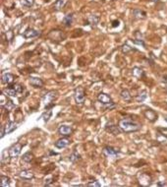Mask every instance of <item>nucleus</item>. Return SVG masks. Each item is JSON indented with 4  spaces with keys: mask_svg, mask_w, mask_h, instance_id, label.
<instances>
[{
    "mask_svg": "<svg viewBox=\"0 0 167 187\" xmlns=\"http://www.w3.org/2000/svg\"><path fill=\"white\" fill-rule=\"evenodd\" d=\"M118 126L122 130V132L130 133V132H136L139 131L141 128V125L136 121L129 119V118H123L119 121Z\"/></svg>",
    "mask_w": 167,
    "mask_h": 187,
    "instance_id": "f257e3e1",
    "label": "nucleus"
},
{
    "mask_svg": "<svg viewBox=\"0 0 167 187\" xmlns=\"http://www.w3.org/2000/svg\"><path fill=\"white\" fill-rule=\"evenodd\" d=\"M74 97H75V101L77 104H84L85 101H86V96H85V92H84V89L83 88H77V89L75 90V93H74Z\"/></svg>",
    "mask_w": 167,
    "mask_h": 187,
    "instance_id": "f03ea898",
    "label": "nucleus"
},
{
    "mask_svg": "<svg viewBox=\"0 0 167 187\" xmlns=\"http://www.w3.org/2000/svg\"><path fill=\"white\" fill-rule=\"evenodd\" d=\"M138 180L141 186H149L151 184V176L145 172H141L138 175Z\"/></svg>",
    "mask_w": 167,
    "mask_h": 187,
    "instance_id": "7ed1b4c3",
    "label": "nucleus"
},
{
    "mask_svg": "<svg viewBox=\"0 0 167 187\" xmlns=\"http://www.w3.org/2000/svg\"><path fill=\"white\" fill-rule=\"evenodd\" d=\"M56 97H57V92H55V91H51V92H48V93L46 94V95L44 96L43 103H45V108H48L49 104L53 106L52 101H54V98Z\"/></svg>",
    "mask_w": 167,
    "mask_h": 187,
    "instance_id": "20e7f679",
    "label": "nucleus"
},
{
    "mask_svg": "<svg viewBox=\"0 0 167 187\" xmlns=\"http://www.w3.org/2000/svg\"><path fill=\"white\" fill-rule=\"evenodd\" d=\"M22 148H23L22 144H20V143L14 144V145L11 146L9 148V150H8V152H9V156L11 158L18 157V156L20 155V153H21V151H22Z\"/></svg>",
    "mask_w": 167,
    "mask_h": 187,
    "instance_id": "39448f33",
    "label": "nucleus"
},
{
    "mask_svg": "<svg viewBox=\"0 0 167 187\" xmlns=\"http://www.w3.org/2000/svg\"><path fill=\"white\" fill-rule=\"evenodd\" d=\"M24 38L26 39H31V38H36V36H41V32L36 31L35 29H32V28H28V29L25 31L24 34H23Z\"/></svg>",
    "mask_w": 167,
    "mask_h": 187,
    "instance_id": "423d86ee",
    "label": "nucleus"
},
{
    "mask_svg": "<svg viewBox=\"0 0 167 187\" xmlns=\"http://www.w3.org/2000/svg\"><path fill=\"white\" fill-rule=\"evenodd\" d=\"M144 115H145V117L148 120L151 121V122H154V121L157 119V114L152 109H146L145 111H144Z\"/></svg>",
    "mask_w": 167,
    "mask_h": 187,
    "instance_id": "0eeeda50",
    "label": "nucleus"
},
{
    "mask_svg": "<svg viewBox=\"0 0 167 187\" xmlns=\"http://www.w3.org/2000/svg\"><path fill=\"white\" fill-rule=\"evenodd\" d=\"M72 132H73L72 128L69 126H67V125H62V126L59 127V129H58V133L61 136H64V137L70 136L71 134H72Z\"/></svg>",
    "mask_w": 167,
    "mask_h": 187,
    "instance_id": "6e6552de",
    "label": "nucleus"
},
{
    "mask_svg": "<svg viewBox=\"0 0 167 187\" xmlns=\"http://www.w3.org/2000/svg\"><path fill=\"white\" fill-rule=\"evenodd\" d=\"M97 101H99V103H103V104L109 103H111V101H112L111 98H110V96L107 95V94H105V93H100V94H98V96H97Z\"/></svg>",
    "mask_w": 167,
    "mask_h": 187,
    "instance_id": "1a4fd4ad",
    "label": "nucleus"
},
{
    "mask_svg": "<svg viewBox=\"0 0 167 187\" xmlns=\"http://www.w3.org/2000/svg\"><path fill=\"white\" fill-rule=\"evenodd\" d=\"M70 144V140L68 138H61L57 140L54 144V146L58 149H63Z\"/></svg>",
    "mask_w": 167,
    "mask_h": 187,
    "instance_id": "9d476101",
    "label": "nucleus"
},
{
    "mask_svg": "<svg viewBox=\"0 0 167 187\" xmlns=\"http://www.w3.org/2000/svg\"><path fill=\"white\" fill-rule=\"evenodd\" d=\"M105 128H106L107 131L110 132L113 135H119L121 132H122V130L120 129V127L116 126V125H113V124H107Z\"/></svg>",
    "mask_w": 167,
    "mask_h": 187,
    "instance_id": "9b49d317",
    "label": "nucleus"
},
{
    "mask_svg": "<svg viewBox=\"0 0 167 187\" xmlns=\"http://www.w3.org/2000/svg\"><path fill=\"white\" fill-rule=\"evenodd\" d=\"M14 75L11 74V73H5V74L2 75L1 77V81L3 84H7V85H10L13 83L14 81Z\"/></svg>",
    "mask_w": 167,
    "mask_h": 187,
    "instance_id": "f8f14e48",
    "label": "nucleus"
},
{
    "mask_svg": "<svg viewBox=\"0 0 167 187\" xmlns=\"http://www.w3.org/2000/svg\"><path fill=\"white\" fill-rule=\"evenodd\" d=\"M30 84H31V86H33L35 88H42L43 87V81H42L41 78H36V77L31 78L30 79Z\"/></svg>",
    "mask_w": 167,
    "mask_h": 187,
    "instance_id": "ddd939ff",
    "label": "nucleus"
},
{
    "mask_svg": "<svg viewBox=\"0 0 167 187\" xmlns=\"http://www.w3.org/2000/svg\"><path fill=\"white\" fill-rule=\"evenodd\" d=\"M132 74L135 78L141 79L144 76H145V72H144V70L140 67H134L132 70Z\"/></svg>",
    "mask_w": 167,
    "mask_h": 187,
    "instance_id": "4468645a",
    "label": "nucleus"
},
{
    "mask_svg": "<svg viewBox=\"0 0 167 187\" xmlns=\"http://www.w3.org/2000/svg\"><path fill=\"white\" fill-rule=\"evenodd\" d=\"M2 93L4 94L6 97H10V98H14V97H16L17 96V93L16 92V90L14 89V88L11 86L9 88H6V89H4L3 91H2Z\"/></svg>",
    "mask_w": 167,
    "mask_h": 187,
    "instance_id": "2eb2a0df",
    "label": "nucleus"
},
{
    "mask_svg": "<svg viewBox=\"0 0 167 187\" xmlns=\"http://www.w3.org/2000/svg\"><path fill=\"white\" fill-rule=\"evenodd\" d=\"M133 15L137 19H146V13L141 9H134L133 10Z\"/></svg>",
    "mask_w": 167,
    "mask_h": 187,
    "instance_id": "dca6fc26",
    "label": "nucleus"
},
{
    "mask_svg": "<svg viewBox=\"0 0 167 187\" xmlns=\"http://www.w3.org/2000/svg\"><path fill=\"white\" fill-rule=\"evenodd\" d=\"M17 128V124L13 121H8L7 125L5 126V130H6V134H10L13 131H15Z\"/></svg>",
    "mask_w": 167,
    "mask_h": 187,
    "instance_id": "f3484780",
    "label": "nucleus"
},
{
    "mask_svg": "<svg viewBox=\"0 0 167 187\" xmlns=\"http://www.w3.org/2000/svg\"><path fill=\"white\" fill-rule=\"evenodd\" d=\"M98 21H99V18L97 15H90L87 18V23L92 27H97L98 24Z\"/></svg>",
    "mask_w": 167,
    "mask_h": 187,
    "instance_id": "a211bd4d",
    "label": "nucleus"
},
{
    "mask_svg": "<svg viewBox=\"0 0 167 187\" xmlns=\"http://www.w3.org/2000/svg\"><path fill=\"white\" fill-rule=\"evenodd\" d=\"M20 176H21V178H23V179H26V180H30L32 179V178L33 177V171H22L21 173H20Z\"/></svg>",
    "mask_w": 167,
    "mask_h": 187,
    "instance_id": "6ab92c4d",
    "label": "nucleus"
},
{
    "mask_svg": "<svg viewBox=\"0 0 167 187\" xmlns=\"http://www.w3.org/2000/svg\"><path fill=\"white\" fill-rule=\"evenodd\" d=\"M68 0H56V2L54 3V5H53V8H54L55 10H61L62 8L65 7V5L67 4Z\"/></svg>",
    "mask_w": 167,
    "mask_h": 187,
    "instance_id": "aec40b11",
    "label": "nucleus"
},
{
    "mask_svg": "<svg viewBox=\"0 0 167 187\" xmlns=\"http://www.w3.org/2000/svg\"><path fill=\"white\" fill-rule=\"evenodd\" d=\"M120 97L123 101H130L132 100V96L128 90H123L122 92L120 93Z\"/></svg>",
    "mask_w": 167,
    "mask_h": 187,
    "instance_id": "412c9836",
    "label": "nucleus"
},
{
    "mask_svg": "<svg viewBox=\"0 0 167 187\" xmlns=\"http://www.w3.org/2000/svg\"><path fill=\"white\" fill-rule=\"evenodd\" d=\"M103 152L105 153L107 156H115L119 153V150L112 148V147H105L103 150Z\"/></svg>",
    "mask_w": 167,
    "mask_h": 187,
    "instance_id": "4be33fe9",
    "label": "nucleus"
},
{
    "mask_svg": "<svg viewBox=\"0 0 167 187\" xmlns=\"http://www.w3.org/2000/svg\"><path fill=\"white\" fill-rule=\"evenodd\" d=\"M9 185H10V178L5 176V175H1L0 176V186L8 187Z\"/></svg>",
    "mask_w": 167,
    "mask_h": 187,
    "instance_id": "5701e85b",
    "label": "nucleus"
},
{
    "mask_svg": "<svg viewBox=\"0 0 167 187\" xmlns=\"http://www.w3.org/2000/svg\"><path fill=\"white\" fill-rule=\"evenodd\" d=\"M63 24L65 25L66 27H69L71 26V24L73 23V15H71V14H68L63 18Z\"/></svg>",
    "mask_w": 167,
    "mask_h": 187,
    "instance_id": "b1692460",
    "label": "nucleus"
},
{
    "mask_svg": "<svg viewBox=\"0 0 167 187\" xmlns=\"http://www.w3.org/2000/svg\"><path fill=\"white\" fill-rule=\"evenodd\" d=\"M33 155L32 154V153H30V152L24 154V155H23V157H22V160L24 161L25 163H31V161H33Z\"/></svg>",
    "mask_w": 167,
    "mask_h": 187,
    "instance_id": "393cba45",
    "label": "nucleus"
},
{
    "mask_svg": "<svg viewBox=\"0 0 167 187\" xmlns=\"http://www.w3.org/2000/svg\"><path fill=\"white\" fill-rule=\"evenodd\" d=\"M146 94H148V93H146V91L140 93L137 97H136V101H137L138 103H141V101H144L146 98V97H148V95H146Z\"/></svg>",
    "mask_w": 167,
    "mask_h": 187,
    "instance_id": "a878e982",
    "label": "nucleus"
},
{
    "mask_svg": "<svg viewBox=\"0 0 167 187\" xmlns=\"http://www.w3.org/2000/svg\"><path fill=\"white\" fill-rule=\"evenodd\" d=\"M3 107H5V108H6L7 110H9V111H11V110H13L14 108H15L16 106L14 104V103H13L12 101L7 100L6 103H5V106H4Z\"/></svg>",
    "mask_w": 167,
    "mask_h": 187,
    "instance_id": "bb28decb",
    "label": "nucleus"
},
{
    "mask_svg": "<svg viewBox=\"0 0 167 187\" xmlns=\"http://www.w3.org/2000/svg\"><path fill=\"white\" fill-rule=\"evenodd\" d=\"M80 158H81V156L79 155L77 152L72 153V154L70 155V157H69V160L72 161V163H76V161H79Z\"/></svg>",
    "mask_w": 167,
    "mask_h": 187,
    "instance_id": "cd10ccee",
    "label": "nucleus"
},
{
    "mask_svg": "<svg viewBox=\"0 0 167 187\" xmlns=\"http://www.w3.org/2000/svg\"><path fill=\"white\" fill-rule=\"evenodd\" d=\"M121 49H122V52L123 53H129L130 51H132V50H134V49H132L131 46H129L128 44H125L122 45V47H121Z\"/></svg>",
    "mask_w": 167,
    "mask_h": 187,
    "instance_id": "c85d7f7f",
    "label": "nucleus"
},
{
    "mask_svg": "<svg viewBox=\"0 0 167 187\" xmlns=\"http://www.w3.org/2000/svg\"><path fill=\"white\" fill-rule=\"evenodd\" d=\"M116 107V104L113 103V101H111V103H106V104H103V108L104 109H107V110H110L112 108H115Z\"/></svg>",
    "mask_w": 167,
    "mask_h": 187,
    "instance_id": "c756f323",
    "label": "nucleus"
},
{
    "mask_svg": "<svg viewBox=\"0 0 167 187\" xmlns=\"http://www.w3.org/2000/svg\"><path fill=\"white\" fill-rule=\"evenodd\" d=\"M51 114H52L51 110H48V111H47V113L46 112L43 113V114L41 115V117H43V120L45 121V122H47V121L49 120V118H50V116H51Z\"/></svg>",
    "mask_w": 167,
    "mask_h": 187,
    "instance_id": "7c9ffc66",
    "label": "nucleus"
},
{
    "mask_svg": "<svg viewBox=\"0 0 167 187\" xmlns=\"http://www.w3.org/2000/svg\"><path fill=\"white\" fill-rule=\"evenodd\" d=\"M14 89L16 90V92L17 93H22L23 91H24V88H23L21 85H19V84H15V85H13L12 86Z\"/></svg>",
    "mask_w": 167,
    "mask_h": 187,
    "instance_id": "2f4dec72",
    "label": "nucleus"
},
{
    "mask_svg": "<svg viewBox=\"0 0 167 187\" xmlns=\"http://www.w3.org/2000/svg\"><path fill=\"white\" fill-rule=\"evenodd\" d=\"M133 42H134L135 44H139V45H141V46H144L145 47L146 46V44H145V41H144V39H134L133 41Z\"/></svg>",
    "mask_w": 167,
    "mask_h": 187,
    "instance_id": "473e14b6",
    "label": "nucleus"
},
{
    "mask_svg": "<svg viewBox=\"0 0 167 187\" xmlns=\"http://www.w3.org/2000/svg\"><path fill=\"white\" fill-rule=\"evenodd\" d=\"M157 131L159 132L161 135H163L164 137L167 138V128H157Z\"/></svg>",
    "mask_w": 167,
    "mask_h": 187,
    "instance_id": "72a5a7b5",
    "label": "nucleus"
},
{
    "mask_svg": "<svg viewBox=\"0 0 167 187\" xmlns=\"http://www.w3.org/2000/svg\"><path fill=\"white\" fill-rule=\"evenodd\" d=\"M87 186H95V187H100L99 182L97 181H93V182H89L87 184Z\"/></svg>",
    "mask_w": 167,
    "mask_h": 187,
    "instance_id": "f704fd0d",
    "label": "nucleus"
},
{
    "mask_svg": "<svg viewBox=\"0 0 167 187\" xmlns=\"http://www.w3.org/2000/svg\"><path fill=\"white\" fill-rule=\"evenodd\" d=\"M0 130H1V135H0V137L3 138L4 136H5V134H6V130H5V126L2 125L1 128H0Z\"/></svg>",
    "mask_w": 167,
    "mask_h": 187,
    "instance_id": "c9c22d12",
    "label": "nucleus"
},
{
    "mask_svg": "<svg viewBox=\"0 0 167 187\" xmlns=\"http://www.w3.org/2000/svg\"><path fill=\"white\" fill-rule=\"evenodd\" d=\"M135 36L136 38H137V39H143V36H141V34L139 32V31H137V32L135 33Z\"/></svg>",
    "mask_w": 167,
    "mask_h": 187,
    "instance_id": "e433bc0d",
    "label": "nucleus"
},
{
    "mask_svg": "<svg viewBox=\"0 0 167 187\" xmlns=\"http://www.w3.org/2000/svg\"><path fill=\"white\" fill-rule=\"evenodd\" d=\"M25 2H26L27 6H32L33 4V2H35V0H25Z\"/></svg>",
    "mask_w": 167,
    "mask_h": 187,
    "instance_id": "4c0bfd02",
    "label": "nucleus"
},
{
    "mask_svg": "<svg viewBox=\"0 0 167 187\" xmlns=\"http://www.w3.org/2000/svg\"><path fill=\"white\" fill-rule=\"evenodd\" d=\"M119 26V21H113L112 22V27L115 28V27H118Z\"/></svg>",
    "mask_w": 167,
    "mask_h": 187,
    "instance_id": "58836bf2",
    "label": "nucleus"
},
{
    "mask_svg": "<svg viewBox=\"0 0 167 187\" xmlns=\"http://www.w3.org/2000/svg\"><path fill=\"white\" fill-rule=\"evenodd\" d=\"M166 183L165 182H158L157 183V186H165Z\"/></svg>",
    "mask_w": 167,
    "mask_h": 187,
    "instance_id": "ea45409f",
    "label": "nucleus"
},
{
    "mask_svg": "<svg viewBox=\"0 0 167 187\" xmlns=\"http://www.w3.org/2000/svg\"><path fill=\"white\" fill-rule=\"evenodd\" d=\"M162 81H163V82H165V83H167V75L163 76V77H162Z\"/></svg>",
    "mask_w": 167,
    "mask_h": 187,
    "instance_id": "a19ab883",
    "label": "nucleus"
},
{
    "mask_svg": "<svg viewBox=\"0 0 167 187\" xmlns=\"http://www.w3.org/2000/svg\"><path fill=\"white\" fill-rule=\"evenodd\" d=\"M164 120H165L166 122H167V116H164Z\"/></svg>",
    "mask_w": 167,
    "mask_h": 187,
    "instance_id": "79ce46f5",
    "label": "nucleus"
},
{
    "mask_svg": "<svg viewBox=\"0 0 167 187\" xmlns=\"http://www.w3.org/2000/svg\"><path fill=\"white\" fill-rule=\"evenodd\" d=\"M151 1H157V0H151Z\"/></svg>",
    "mask_w": 167,
    "mask_h": 187,
    "instance_id": "37998d69",
    "label": "nucleus"
}]
</instances>
